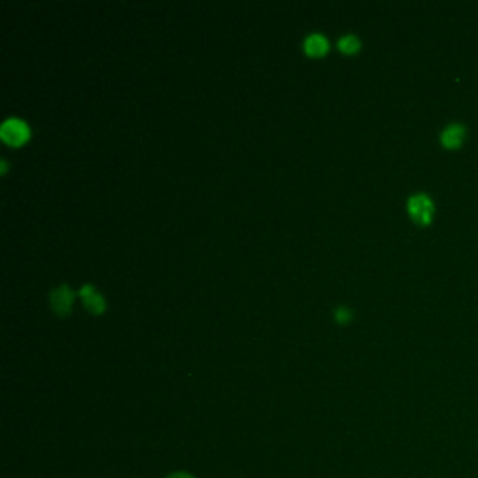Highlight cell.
Listing matches in <instances>:
<instances>
[{"label":"cell","instance_id":"obj_8","mask_svg":"<svg viewBox=\"0 0 478 478\" xmlns=\"http://www.w3.org/2000/svg\"><path fill=\"white\" fill-rule=\"evenodd\" d=\"M335 318H337V321H340V324H346V321L351 318V310L348 307H338L337 310H335Z\"/></svg>","mask_w":478,"mask_h":478},{"label":"cell","instance_id":"obj_7","mask_svg":"<svg viewBox=\"0 0 478 478\" xmlns=\"http://www.w3.org/2000/svg\"><path fill=\"white\" fill-rule=\"evenodd\" d=\"M338 47L344 53H355L359 47H361V39L355 36V34H346L338 39Z\"/></svg>","mask_w":478,"mask_h":478},{"label":"cell","instance_id":"obj_1","mask_svg":"<svg viewBox=\"0 0 478 478\" xmlns=\"http://www.w3.org/2000/svg\"><path fill=\"white\" fill-rule=\"evenodd\" d=\"M407 213L418 227H428L436 213V204L426 193H415L407 198Z\"/></svg>","mask_w":478,"mask_h":478},{"label":"cell","instance_id":"obj_4","mask_svg":"<svg viewBox=\"0 0 478 478\" xmlns=\"http://www.w3.org/2000/svg\"><path fill=\"white\" fill-rule=\"evenodd\" d=\"M467 139V127L463 123H450L443 129L441 133V144L447 150H458V148L466 142Z\"/></svg>","mask_w":478,"mask_h":478},{"label":"cell","instance_id":"obj_2","mask_svg":"<svg viewBox=\"0 0 478 478\" xmlns=\"http://www.w3.org/2000/svg\"><path fill=\"white\" fill-rule=\"evenodd\" d=\"M28 135H30V129L19 118H8L0 125V136L4 139V142L12 144V146L23 144L28 139Z\"/></svg>","mask_w":478,"mask_h":478},{"label":"cell","instance_id":"obj_5","mask_svg":"<svg viewBox=\"0 0 478 478\" xmlns=\"http://www.w3.org/2000/svg\"><path fill=\"white\" fill-rule=\"evenodd\" d=\"M79 295L82 297L86 308H88L90 312L101 314L105 310V307H107L105 299L98 294V292H96V290H94L92 284H85V286L79 290Z\"/></svg>","mask_w":478,"mask_h":478},{"label":"cell","instance_id":"obj_6","mask_svg":"<svg viewBox=\"0 0 478 478\" xmlns=\"http://www.w3.org/2000/svg\"><path fill=\"white\" fill-rule=\"evenodd\" d=\"M303 47H305V51H307V55L310 56H321L327 53V49H329V42L325 39V36H321V34H308L307 37H305V42H303Z\"/></svg>","mask_w":478,"mask_h":478},{"label":"cell","instance_id":"obj_3","mask_svg":"<svg viewBox=\"0 0 478 478\" xmlns=\"http://www.w3.org/2000/svg\"><path fill=\"white\" fill-rule=\"evenodd\" d=\"M51 307L58 316H66L71 310V305H73V292L69 290L68 284H60L56 286L49 295Z\"/></svg>","mask_w":478,"mask_h":478},{"label":"cell","instance_id":"obj_9","mask_svg":"<svg viewBox=\"0 0 478 478\" xmlns=\"http://www.w3.org/2000/svg\"><path fill=\"white\" fill-rule=\"evenodd\" d=\"M166 478H195V477H191L189 472H172V475H168Z\"/></svg>","mask_w":478,"mask_h":478}]
</instances>
